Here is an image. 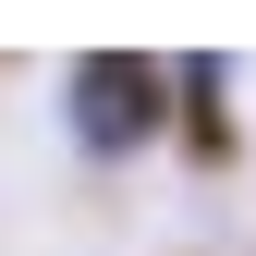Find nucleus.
Segmentation results:
<instances>
[{
  "instance_id": "f257e3e1",
  "label": "nucleus",
  "mask_w": 256,
  "mask_h": 256,
  "mask_svg": "<svg viewBox=\"0 0 256 256\" xmlns=\"http://www.w3.org/2000/svg\"><path fill=\"white\" fill-rule=\"evenodd\" d=\"M61 110H74V146L86 158H134V146H158V122H171V61L86 49L74 74H61Z\"/></svg>"
}]
</instances>
